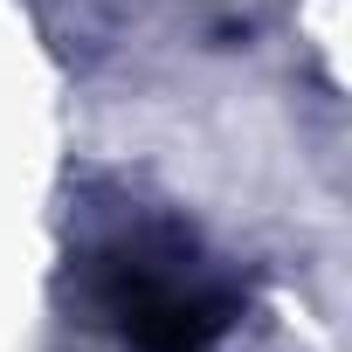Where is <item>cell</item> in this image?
Returning <instances> with one entry per match:
<instances>
[{"mask_svg": "<svg viewBox=\"0 0 352 352\" xmlns=\"http://www.w3.org/2000/svg\"><path fill=\"white\" fill-rule=\"evenodd\" d=\"M104 311L118 318V331L138 352H208L214 331L228 324L221 304L187 297V290H166L145 263H111L104 270Z\"/></svg>", "mask_w": 352, "mask_h": 352, "instance_id": "6da1fadb", "label": "cell"}]
</instances>
